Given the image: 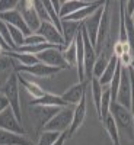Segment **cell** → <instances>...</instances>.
I'll use <instances>...</instances> for the list:
<instances>
[{"label": "cell", "mask_w": 134, "mask_h": 145, "mask_svg": "<svg viewBox=\"0 0 134 145\" xmlns=\"http://www.w3.org/2000/svg\"><path fill=\"white\" fill-rule=\"evenodd\" d=\"M2 94H5V97L9 102V107L13 110L16 118L22 122V110H20V94H19V80L18 74L13 71L6 80L5 86L2 89Z\"/></svg>", "instance_id": "6da1fadb"}, {"label": "cell", "mask_w": 134, "mask_h": 145, "mask_svg": "<svg viewBox=\"0 0 134 145\" xmlns=\"http://www.w3.org/2000/svg\"><path fill=\"white\" fill-rule=\"evenodd\" d=\"M111 116L114 118L118 131H123L134 141V119L130 109L121 106L119 103H111Z\"/></svg>", "instance_id": "7a4b0ae2"}, {"label": "cell", "mask_w": 134, "mask_h": 145, "mask_svg": "<svg viewBox=\"0 0 134 145\" xmlns=\"http://www.w3.org/2000/svg\"><path fill=\"white\" fill-rule=\"evenodd\" d=\"M73 112H75V107H71V106L61 107L58 110V113L44 126L42 131H53V132H57V134L69 132L71 122H73Z\"/></svg>", "instance_id": "3957f363"}, {"label": "cell", "mask_w": 134, "mask_h": 145, "mask_svg": "<svg viewBox=\"0 0 134 145\" xmlns=\"http://www.w3.org/2000/svg\"><path fill=\"white\" fill-rule=\"evenodd\" d=\"M63 51H64V46H54V48H50V50H45L41 54H38L36 59L50 67H57L61 70L70 68L63 58Z\"/></svg>", "instance_id": "277c9868"}, {"label": "cell", "mask_w": 134, "mask_h": 145, "mask_svg": "<svg viewBox=\"0 0 134 145\" xmlns=\"http://www.w3.org/2000/svg\"><path fill=\"white\" fill-rule=\"evenodd\" d=\"M19 13L22 15L23 20H25L26 26L31 29V32H36L38 31V28L41 26V20L38 18V15H36L35 12V7H34V2H31V0H22V2L18 3V7Z\"/></svg>", "instance_id": "5b68a950"}, {"label": "cell", "mask_w": 134, "mask_h": 145, "mask_svg": "<svg viewBox=\"0 0 134 145\" xmlns=\"http://www.w3.org/2000/svg\"><path fill=\"white\" fill-rule=\"evenodd\" d=\"M15 72H26V74H32L36 77H53L55 76L57 72L61 71V68H57V67H50V65H45L42 63L38 64H34V65H22V64H15L13 67Z\"/></svg>", "instance_id": "8992f818"}, {"label": "cell", "mask_w": 134, "mask_h": 145, "mask_svg": "<svg viewBox=\"0 0 134 145\" xmlns=\"http://www.w3.org/2000/svg\"><path fill=\"white\" fill-rule=\"evenodd\" d=\"M104 12H105V5L101 6L92 16H89L86 20L82 23V26H83L84 32L88 33V38H89V41H90L93 48L96 45V39H98V32H99V26H101V20H102V16H104Z\"/></svg>", "instance_id": "52a82bcc"}, {"label": "cell", "mask_w": 134, "mask_h": 145, "mask_svg": "<svg viewBox=\"0 0 134 145\" xmlns=\"http://www.w3.org/2000/svg\"><path fill=\"white\" fill-rule=\"evenodd\" d=\"M131 102V78H130V70L125 67H121V81L117 93V103L130 109Z\"/></svg>", "instance_id": "ba28073f"}, {"label": "cell", "mask_w": 134, "mask_h": 145, "mask_svg": "<svg viewBox=\"0 0 134 145\" xmlns=\"http://www.w3.org/2000/svg\"><path fill=\"white\" fill-rule=\"evenodd\" d=\"M0 129L15 132V134H19V135H26L22 122L16 118V115L13 113V110L10 107H7L5 112L0 113Z\"/></svg>", "instance_id": "9c48e42d"}, {"label": "cell", "mask_w": 134, "mask_h": 145, "mask_svg": "<svg viewBox=\"0 0 134 145\" xmlns=\"http://www.w3.org/2000/svg\"><path fill=\"white\" fill-rule=\"evenodd\" d=\"M82 35H83V45H84V59H83V67H84V80H92V71H93V65L96 61V52H95V48L92 46L89 38H88V33L84 32L83 26H82Z\"/></svg>", "instance_id": "30bf717a"}, {"label": "cell", "mask_w": 134, "mask_h": 145, "mask_svg": "<svg viewBox=\"0 0 134 145\" xmlns=\"http://www.w3.org/2000/svg\"><path fill=\"white\" fill-rule=\"evenodd\" d=\"M88 84H90L89 80L76 83L75 86H71L70 89H67V90L61 94V99H63L67 105H70V106H77V105L80 103V100L84 97V96H86Z\"/></svg>", "instance_id": "8fae6325"}, {"label": "cell", "mask_w": 134, "mask_h": 145, "mask_svg": "<svg viewBox=\"0 0 134 145\" xmlns=\"http://www.w3.org/2000/svg\"><path fill=\"white\" fill-rule=\"evenodd\" d=\"M35 33L41 35L42 38L45 39L47 44H51V45H58V46H64V39H63V35L61 32H58L57 28L50 22H41V26L38 28ZM66 50V48H64Z\"/></svg>", "instance_id": "7c38bea8"}, {"label": "cell", "mask_w": 134, "mask_h": 145, "mask_svg": "<svg viewBox=\"0 0 134 145\" xmlns=\"http://www.w3.org/2000/svg\"><path fill=\"white\" fill-rule=\"evenodd\" d=\"M0 19H2L5 23H7V25L18 28L25 36H29V35L32 33L31 29L26 26V23H25V20H23V18H22V15L19 13L18 9L10 10V12H6V13H0Z\"/></svg>", "instance_id": "4fadbf2b"}, {"label": "cell", "mask_w": 134, "mask_h": 145, "mask_svg": "<svg viewBox=\"0 0 134 145\" xmlns=\"http://www.w3.org/2000/svg\"><path fill=\"white\" fill-rule=\"evenodd\" d=\"M84 118H86V96L80 100V103L77 106H75V112H73V122H71V126H70V129L67 132V138H71L79 131V128L82 126Z\"/></svg>", "instance_id": "5bb4252c"}, {"label": "cell", "mask_w": 134, "mask_h": 145, "mask_svg": "<svg viewBox=\"0 0 134 145\" xmlns=\"http://www.w3.org/2000/svg\"><path fill=\"white\" fill-rule=\"evenodd\" d=\"M80 29H82V23L61 19V35H63V39H64V48H67L70 44L75 42Z\"/></svg>", "instance_id": "9a60e30c"}, {"label": "cell", "mask_w": 134, "mask_h": 145, "mask_svg": "<svg viewBox=\"0 0 134 145\" xmlns=\"http://www.w3.org/2000/svg\"><path fill=\"white\" fill-rule=\"evenodd\" d=\"M34 106H53V107H67L70 105H67L61 96H57V94H53V93H45L42 97L40 99H32L31 103H29V107H34Z\"/></svg>", "instance_id": "2e32d148"}, {"label": "cell", "mask_w": 134, "mask_h": 145, "mask_svg": "<svg viewBox=\"0 0 134 145\" xmlns=\"http://www.w3.org/2000/svg\"><path fill=\"white\" fill-rule=\"evenodd\" d=\"M32 109L35 110V116H36V120H38L40 128L44 129V126L58 113V110H60L61 107H53V106H34Z\"/></svg>", "instance_id": "e0dca14e"}, {"label": "cell", "mask_w": 134, "mask_h": 145, "mask_svg": "<svg viewBox=\"0 0 134 145\" xmlns=\"http://www.w3.org/2000/svg\"><path fill=\"white\" fill-rule=\"evenodd\" d=\"M0 145H34V142L26 138V135L0 129Z\"/></svg>", "instance_id": "ac0fdd59"}, {"label": "cell", "mask_w": 134, "mask_h": 145, "mask_svg": "<svg viewBox=\"0 0 134 145\" xmlns=\"http://www.w3.org/2000/svg\"><path fill=\"white\" fill-rule=\"evenodd\" d=\"M76 55H77V74H79V81H84V67H83V59H84V45H83V35L82 29L77 33L76 39Z\"/></svg>", "instance_id": "d6986e66"}, {"label": "cell", "mask_w": 134, "mask_h": 145, "mask_svg": "<svg viewBox=\"0 0 134 145\" xmlns=\"http://www.w3.org/2000/svg\"><path fill=\"white\" fill-rule=\"evenodd\" d=\"M92 5V2H83V0H66L61 3V9H60V19H64L66 16L75 13V12L88 7Z\"/></svg>", "instance_id": "ffe728a7"}, {"label": "cell", "mask_w": 134, "mask_h": 145, "mask_svg": "<svg viewBox=\"0 0 134 145\" xmlns=\"http://www.w3.org/2000/svg\"><path fill=\"white\" fill-rule=\"evenodd\" d=\"M18 74V80H19V84H22L23 86V89H25L31 96H32V99H40V97H42V96L47 93L45 90H42L38 84L36 83H34L32 80H26L25 77H23L20 72H16Z\"/></svg>", "instance_id": "44dd1931"}, {"label": "cell", "mask_w": 134, "mask_h": 145, "mask_svg": "<svg viewBox=\"0 0 134 145\" xmlns=\"http://www.w3.org/2000/svg\"><path fill=\"white\" fill-rule=\"evenodd\" d=\"M112 54L108 52V51H101V54L96 57V61H95V65H93V71H92V76L95 78H101V76L104 74V71L109 63V59H111Z\"/></svg>", "instance_id": "7402d4cb"}, {"label": "cell", "mask_w": 134, "mask_h": 145, "mask_svg": "<svg viewBox=\"0 0 134 145\" xmlns=\"http://www.w3.org/2000/svg\"><path fill=\"white\" fill-rule=\"evenodd\" d=\"M117 67H118V57L112 55L111 59H109V63H108V65H106V68H105V71H104V74L101 76V78H98L102 87H106V86L111 84V81L114 78V74L117 71Z\"/></svg>", "instance_id": "603a6c76"}, {"label": "cell", "mask_w": 134, "mask_h": 145, "mask_svg": "<svg viewBox=\"0 0 134 145\" xmlns=\"http://www.w3.org/2000/svg\"><path fill=\"white\" fill-rule=\"evenodd\" d=\"M3 54L7 55V57H10L13 61H16L18 64H22V65H34V64H38L40 63L35 55H29V54L16 52V51H5Z\"/></svg>", "instance_id": "cb8c5ba5"}, {"label": "cell", "mask_w": 134, "mask_h": 145, "mask_svg": "<svg viewBox=\"0 0 134 145\" xmlns=\"http://www.w3.org/2000/svg\"><path fill=\"white\" fill-rule=\"evenodd\" d=\"M90 90H92V96H93V103L96 107V113H98V118L101 115V100H102V94H104V87L101 86V83L98 78L92 77L90 80Z\"/></svg>", "instance_id": "d4e9b609"}, {"label": "cell", "mask_w": 134, "mask_h": 145, "mask_svg": "<svg viewBox=\"0 0 134 145\" xmlns=\"http://www.w3.org/2000/svg\"><path fill=\"white\" fill-rule=\"evenodd\" d=\"M102 123H104L105 131L108 132L109 138H111V141H112V145H121V144H119V131H118V128H117V123H115L114 118L109 115L106 119L102 120Z\"/></svg>", "instance_id": "484cf974"}, {"label": "cell", "mask_w": 134, "mask_h": 145, "mask_svg": "<svg viewBox=\"0 0 134 145\" xmlns=\"http://www.w3.org/2000/svg\"><path fill=\"white\" fill-rule=\"evenodd\" d=\"M109 115H111V93H109V89H104L102 100H101V115H99V120L102 122V120L106 119Z\"/></svg>", "instance_id": "4316f807"}, {"label": "cell", "mask_w": 134, "mask_h": 145, "mask_svg": "<svg viewBox=\"0 0 134 145\" xmlns=\"http://www.w3.org/2000/svg\"><path fill=\"white\" fill-rule=\"evenodd\" d=\"M63 58L67 63L69 67H76L77 65V55H76V44H70L66 50L63 51Z\"/></svg>", "instance_id": "83f0119b"}, {"label": "cell", "mask_w": 134, "mask_h": 145, "mask_svg": "<svg viewBox=\"0 0 134 145\" xmlns=\"http://www.w3.org/2000/svg\"><path fill=\"white\" fill-rule=\"evenodd\" d=\"M60 134L57 132H53V131H42L41 135H40V141L36 145H53L57 139H58Z\"/></svg>", "instance_id": "f1b7e54d"}, {"label": "cell", "mask_w": 134, "mask_h": 145, "mask_svg": "<svg viewBox=\"0 0 134 145\" xmlns=\"http://www.w3.org/2000/svg\"><path fill=\"white\" fill-rule=\"evenodd\" d=\"M34 7H35V12H36V15H38L41 22H50V16H48V13H47L44 2H41V0H34Z\"/></svg>", "instance_id": "f546056e"}, {"label": "cell", "mask_w": 134, "mask_h": 145, "mask_svg": "<svg viewBox=\"0 0 134 145\" xmlns=\"http://www.w3.org/2000/svg\"><path fill=\"white\" fill-rule=\"evenodd\" d=\"M0 35L3 36V39L6 41V44L10 46V50L13 51V50H15V45H13V42H12L10 33H9V28H7V25H6L2 19H0Z\"/></svg>", "instance_id": "4dcf8cb0"}, {"label": "cell", "mask_w": 134, "mask_h": 145, "mask_svg": "<svg viewBox=\"0 0 134 145\" xmlns=\"http://www.w3.org/2000/svg\"><path fill=\"white\" fill-rule=\"evenodd\" d=\"M18 0H0V13H6V12L15 10L18 7Z\"/></svg>", "instance_id": "1f68e13d"}, {"label": "cell", "mask_w": 134, "mask_h": 145, "mask_svg": "<svg viewBox=\"0 0 134 145\" xmlns=\"http://www.w3.org/2000/svg\"><path fill=\"white\" fill-rule=\"evenodd\" d=\"M40 44H45V39L38 33H31L29 36H25L23 45H40Z\"/></svg>", "instance_id": "d6a6232c"}, {"label": "cell", "mask_w": 134, "mask_h": 145, "mask_svg": "<svg viewBox=\"0 0 134 145\" xmlns=\"http://www.w3.org/2000/svg\"><path fill=\"white\" fill-rule=\"evenodd\" d=\"M13 67H15V61H13L10 57H7V55H5V54L0 57V72L7 71V70L13 68Z\"/></svg>", "instance_id": "836d02e7"}, {"label": "cell", "mask_w": 134, "mask_h": 145, "mask_svg": "<svg viewBox=\"0 0 134 145\" xmlns=\"http://www.w3.org/2000/svg\"><path fill=\"white\" fill-rule=\"evenodd\" d=\"M124 6H125V13H127V16H133V13H134V2L133 0H130V2H124Z\"/></svg>", "instance_id": "e575fe53"}, {"label": "cell", "mask_w": 134, "mask_h": 145, "mask_svg": "<svg viewBox=\"0 0 134 145\" xmlns=\"http://www.w3.org/2000/svg\"><path fill=\"white\" fill-rule=\"evenodd\" d=\"M7 107H9V102H7V99L5 97V94H0V113L5 112Z\"/></svg>", "instance_id": "d590c367"}, {"label": "cell", "mask_w": 134, "mask_h": 145, "mask_svg": "<svg viewBox=\"0 0 134 145\" xmlns=\"http://www.w3.org/2000/svg\"><path fill=\"white\" fill-rule=\"evenodd\" d=\"M66 138H67V132H63V134H60V137H58V139L53 144V145H64V141H66Z\"/></svg>", "instance_id": "8d00e7d4"}, {"label": "cell", "mask_w": 134, "mask_h": 145, "mask_svg": "<svg viewBox=\"0 0 134 145\" xmlns=\"http://www.w3.org/2000/svg\"><path fill=\"white\" fill-rule=\"evenodd\" d=\"M0 46H2L5 51H12V50H10V46L6 44V41L3 39V36H2V35H0Z\"/></svg>", "instance_id": "74e56055"}, {"label": "cell", "mask_w": 134, "mask_h": 145, "mask_svg": "<svg viewBox=\"0 0 134 145\" xmlns=\"http://www.w3.org/2000/svg\"><path fill=\"white\" fill-rule=\"evenodd\" d=\"M131 68L134 70V52H133V63H131Z\"/></svg>", "instance_id": "f35d334b"}]
</instances>
